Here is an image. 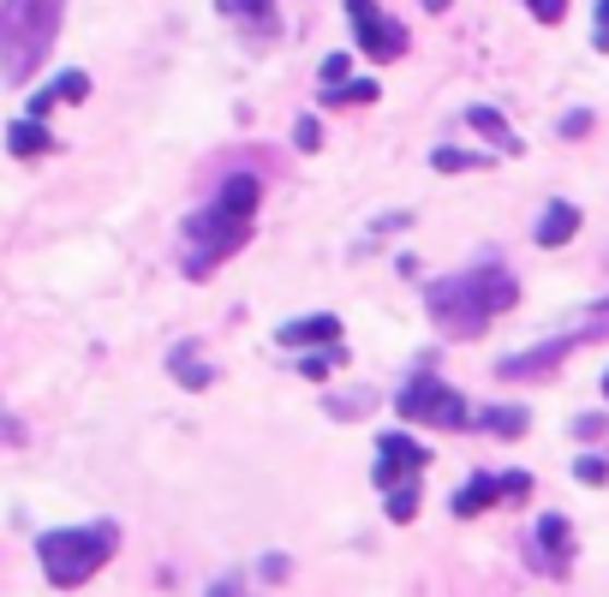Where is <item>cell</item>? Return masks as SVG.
Here are the masks:
<instances>
[{
  "mask_svg": "<svg viewBox=\"0 0 609 597\" xmlns=\"http://www.w3.org/2000/svg\"><path fill=\"white\" fill-rule=\"evenodd\" d=\"M258 203H263V180H258V174H227L222 192L203 203L198 215H186V227H180V270L192 275V282H203L215 263H227L251 239V215H258Z\"/></svg>",
  "mask_w": 609,
  "mask_h": 597,
  "instance_id": "6da1fadb",
  "label": "cell"
},
{
  "mask_svg": "<svg viewBox=\"0 0 609 597\" xmlns=\"http://www.w3.org/2000/svg\"><path fill=\"white\" fill-rule=\"evenodd\" d=\"M514 299H520V287L502 263H478V270H466V275H442V282L425 287L430 323H437L442 335H461V341L485 335L502 311H514Z\"/></svg>",
  "mask_w": 609,
  "mask_h": 597,
  "instance_id": "7a4b0ae2",
  "label": "cell"
},
{
  "mask_svg": "<svg viewBox=\"0 0 609 597\" xmlns=\"http://www.w3.org/2000/svg\"><path fill=\"white\" fill-rule=\"evenodd\" d=\"M67 0H0V79L24 84L48 60Z\"/></svg>",
  "mask_w": 609,
  "mask_h": 597,
  "instance_id": "3957f363",
  "label": "cell"
},
{
  "mask_svg": "<svg viewBox=\"0 0 609 597\" xmlns=\"http://www.w3.org/2000/svg\"><path fill=\"white\" fill-rule=\"evenodd\" d=\"M120 550V526L114 520H91V526H60L36 538V562H43L48 586L72 592L84 580H96L108 568V556Z\"/></svg>",
  "mask_w": 609,
  "mask_h": 597,
  "instance_id": "277c9868",
  "label": "cell"
},
{
  "mask_svg": "<svg viewBox=\"0 0 609 597\" xmlns=\"http://www.w3.org/2000/svg\"><path fill=\"white\" fill-rule=\"evenodd\" d=\"M395 413L406 425H425V430H466L478 406H466V395H454L449 383H437V377H413V383L395 395Z\"/></svg>",
  "mask_w": 609,
  "mask_h": 597,
  "instance_id": "5b68a950",
  "label": "cell"
},
{
  "mask_svg": "<svg viewBox=\"0 0 609 597\" xmlns=\"http://www.w3.org/2000/svg\"><path fill=\"white\" fill-rule=\"evenodd\" d=\"M430 466V449L418 437H406V430H383L377 437V466H371V485L383 490H401V485H418V473Z\"/></svg>",
  "mask_w": 609,
  "mask_h": 597,
  "instance_id": "8992f818",
  "label": "cell"
},
{
  "mask_svg": "<svg viewBox=\"0 0 609 597\" xmlns=\"http://www.w3.org/2000/svg\"><path fill=\"white\" fill-rule=\"evenodd\" d=\"M532 497V473H478V478H466L461 490H454V520H478L485 508H497V502H526Z\"/></svg>",
  "mask_w": 609,
  "mask_h": 597,
  "instance_id": "52a82bcc",
  "label": "cell"
},
{
  "mask_svg": "<svg viewBox=\"0 0 609 597\" xmlns=\"http://www.w3.org/2000/svg\"><path fill=\"white\" fill-rule=\"evenodd\" d=\"M347 12H353V31H359V48L371 60H401L406 55V24L383 19L377 0H347Z\"/></svg>",
  "mask_w": 609,
  "mask_h": 597,
  "instance_id": "ba28073f",
  "label": "cell"
},
{
  "mask_svg": "<svg viewBox=\"0 0 609 597\" xmlns=\"http://www.w3.org/2000/svg\"><path fill=\"white\" fill-rule=\"evenodd\" d=\"M574 341L580 335H556V341H544V347H532V353H514V359L497 365V377H502V383H532V377L562 371V359L574 353Z\"/></svg>",
  "mask_w": 609,
  "mask_h": 597,
  "instance_id": "9c48e42d",
  "label": "cell"
},
{
  "mask_svg": "<svg viewBox=\"0 0 609 597\" xmlns=\"http://www.w3.org/2000/svg\"><path fill=\"white\" fill-rule=\"evenodd\" d=\"M532 538H538V562L550 568V574H562V568L574 562V526H568L562 514H544Z\"/></svg>",
  "mask_w": 609,
  "mask_h": 597,
  "instance_id": "30bf717a",
  "label": "cell"
},
{
  "mask_svg": "<svg viewBox=\"0 0 609 597\" xmlns=\"http://www.w3.org/2000/svg\"><path fill=\"white\" fill-rule=\"evenodd\" d=\"M282 347H335L341 341V317L335 311H317V317H299V323H282L275 329Z\"/></svg>",
  "mask_w": 609,
  "mask_h": 597,
  "instance_id": "8fae6325",
  "label": "cell"
},
{
  "mask_svg": "<svg viewBox=\"0 0 609 597\" xmlns=\"http://www.w3.org/2000/svg\"><path fill=\"white\" fill-rule=\"evenodd\" d=\"M574 234H580V210H574V203H562V198H556L550 210L538 215V234H532V239H538L544 251H556V246H568Z\"/></svg>",
  "mask_w": 609,
  "mask_h": 597,
  "instance_id": "7c38bea8",
  "label": "cell"
},
{
  "mask_svg": "<svg viewBox=\"0 0 609 597\" xmlns=\"http://www.w3.org/2000/svg\"><path fill=\"white\" fill-rule=\"evenodd\" d=\"M7 150L31 162V156H48V150H55V138H48V126H43V120H31V114H24V120H12V126H7Z\"/></svg>",
  "mask_w": 609,
  "mask_h": 597,
  "instance_id": "4fadbf2b",
  "label": "cell"
},
{
  "mask_svg": "<svg viewBox=\"0 0 609 597\" xmlns=\"http://www.w3.org/2000/svg\"><path fill=\"white\" fill-rule=\"evenodd\" d=\"M473 425L485 430V437H526L532 413H526V406H478Z\"/></svg>",
  "mask_w": 609,
  "mask_h": 597,
  "instance_id": "5bb4252c",
  "label": "cell"
},
{
  "mask_svg": "<svg viewBox=\"0 0 609 597\" xmlns=\"http://www.w3.org/2000/svg\"><path fill=\"white\" fill-rule=\"evenodd\" d=\"M168 371H174V377H180V383H186V389H210V383H215V371H210V365H203L198 341H180V347H174V353H168Z\"/></svg>",
  "mask_w": 609,
  "mask_h": 597,
  "instance_id": "9a60e30c",
  "label": "cell"
},
{
  "mask_svg": "<svg viewBox=\"0 0 609 597\" xmlns=\"http://www.w3.org/2000/svg\"><path fill=\"white\" fill-rule=\"evenodd\" d=\"M466 126H473V132H485L497 150H514V156H520V132L502 120L497 108H466Z\"/></svg>",
  "mask_w": 609,
  "mask_h": 597,
  "instance_id": "2e32d148",
  "label": "cell"
},
{
  "mask_svg": "<svg viewBox=\"0 0 609 597\" xmlns=\"http://www.w3.org/2000/svg\"><path fill=\"white\" fill-rule=\"evenodd\" d=\"M341 365H347V347H341V341H335V347H317V353H304V359H299V377H311V383H329V377H335Z\"/></svg>",
  "mask_w": 609,
  "mask_h": 597,
  "instance_id": "e0dca14e",
  "label": "cell"
},
{
  "mask_svg": "<svg viewBox=\"0 0 609 597\" xmlns=\"http://www.w3.org/2000/svg\"><path fill=\"white\" fill-rule=\"evenodd\" d=\"M418 502H425V490H418V485H401V490H389V520H395V526H406V520L418 514Z\"/></svg>",
  "mask_w": 609,
  "mask_h": 597,
  "instance_id": "ac0fdd59",
  "label": "cell"
},
{
  "mask_svg": "<svg viewBox=\"0 0 609 597\" xmlns=\"http://www.w3.org/2000/svg\"><path fill=\"white\" fill-rule=\"evenodd\" d=\"M437 174H473V168H485V156H473V150H437Z\"/></svg>",
  "mask_w": 609,
  "mask_h": 597,
  "instance_id": "d6986e66",
  "label": "cell"
},
{
  "mask_svg": "<svg viewBox=\"0 0 609 597\" xmlns=\"http://www.w3.org/2000/svg\"><path fill=\"white\" fill-rule=\"evenodd\" d=\"M227 19H246V24H270V0H215Z\"/></svg>",
  "mask_w": 609,
  "mask_h": 597,
  "instance_id": "ffe728a7",
  "label": "cell"
},
{
  "mask_svg": "<svg viewBox=\"0 0 609 597\" xmlns=\"http://www.w3.org/2000/svg\"><path fill=\"white\" fill-rule=\"evenodd\" d=\"M48 96L55 102H84L91 96V79H84V72H60V79L48 84Z\"/></svg>",
  "mask_w": 609,
  "mask_h": 597,
  "instance_id": "44dd1931",
  "label": "cell"
},
{
  "mask_svg": "<svg viewBox=\"0 0 609 597\" xmlns=\"http://www.w3.org/2000/svg\"><path fill=\"white\" fill-rule=\"evenodd\" d=\"M574 478L598 490V485H609V461H604V454H580V461H574Z\"/></svg>",
  "mask_w": 609,
  "mask_h": 597,
  "instance_id": "7402d4cb",
  "label": "cell"
},
{
  "mask_svg": "<svg viewBox=\"0 0 609 597\" xmlns=\"http://www.w3.org/2000/svg\"><path fill=\"white\" fill-rule=\"evenodd\" d=\"M377 79H359V84H335V91H323V102H377Z\"/></svg>",
  "mask_w": 609,
  "mask_h": 597,
  "instance_id": "603a6c76",
  "label": "cell"
},
{
  "mask_svg": "<svg viewBox=\"0 0 609 597\" xmlns=\"http://www.w3.org/2000/svg\"><path fill=\"white\" fill-rule=\"evenodd\" d=\"M371 406H377V395H335V401H329V413H335V418H359V413H371Z\"/></svg>",
  "mask_w": 609,
  "mask_h": 597,
  "instance_id": "cb8c5ba5",
  "label": "cell"
},
{
  "mask_svg": "<svg viewBox=\"0 0 609 597\" xmlns=\"http://www.w3.org/2000/svg\"><path fill=\"white\" fill-rule=\"evenodd\" d=\"M294 144L299 150H323V126H317V114H304V120L294 126Z\"/></svg>",
  "mask_w": 609,
  "mask_h": 597,
  "instance_id": "d4e9b609",
  "label": "cell"
},
{
  "mask_svg": "<svg viewBox=\"0 0 609 597\" xmlns=\"http://www.w3.org/2000/svg\"><path fill=\"white\" fill-rule=\"evenodd\" d=\"M526 7H532V19H538V24H562L568 19V0H526Z\"/></svg>",
  "mask_w": 609,
  "mask_h": 597,
  "instance_id": "484cf974",
  "label": "cell"
},
{
  "mask_svg": "<svg viewBox=\"0 0 609 597\" xmlns=\"http://www.w3.org/2000/svg\"><path fill=\"white\" fill-rule=\"evenodd\" d=\"M574 437H580V442H598V437H609V418H598V413L574 418Z\"/></svg>",
  "mask_w": 609,
  "mask_h": 597,
  "instance_id": "4316f807",
  "label": "cell"
},
{
  "mask_svg": "<svg viewBox=\"0 0 609 597\" xmlns=\"http://www.w3.org/2000/svg\"><path fill=\"white\" fill-rule=\"evenodd\" d=\"M323 84L335 91V84H347V55H329L323 60Z\"/></svg>",
  "mask_w": 609,
  "mask_h": 597,
  "instance_id": "83f0119b",
  "label": "cell"
},
{
  "mask_svg": "<svg viewBox=\"0 0 609 597\" xmlns=\"http://www.w3.org/2000/svg\"><path fill=\"white\" fill-rule=\"evenodd\" d=\"M586 132H592V114H586V108H574V114L562 120V138H586Z\"/></svg>",
  "mask_w": 609,
  "mask_h": 597,
  "instance_id": "f1b7e54d",
  "label": "cell"
},
{
  "mask_svg": "<svg viewBox=\"0 0 609 597\" xmlns=\"http://www.w3.org/2000/svg\"><path fill=\"white\" fill-rule=\"evenodd\" d=\"M210 597H246V580H239V574L215 580V586H210Z\"/></svg>",
  "mask_w": 609,
  "mask_h": 597,
  "instance_id": "f546056e",
  "label": "cell"
},
{
  "mask_svg": "<svg viewBox=\"0 0 609 597\" xmlns=\"http://www.w3.org/2000/svg\"><path fill=\"white\" fill-rule=\"evenodd\" d=\"M263 580H287V556H263Z\"/></svg>",
  "mask_w": 609,
  "mask_h": 597,
  "instance_id": "4dcf8cb0",
  "label": "cell"
},
{
  "mask_svg": "<svg viewBox=\"0 0 609 597\" xmlns=\"http://www.w3.org/2000/svg\"><path fill=\"white\" fill-rule=\"evenodd\" d=\"M598 48L609 55V0H598Z\"/></svg>",
  "mask_w": 609,
  "mask_h": 597,
  "instance_id": "1f68e13d",
  "label": "cell"
},
{
  "mask_svg": "<svg viewBox=\"0 0 609 597\" xmlns=\"http://www.w3.org/2000/svg\"><path fill=\"white\" fill-rule=\"evenodd\" d=\"M425 7H430V12H449V7H454V0H425Z\"/></svg>",
  "mask_w": 609,
  "mask_h": 597,
  "instance_id": "d6a6232c",
  "label": "cell"
},
{
  "mask_svg": "<svg viewBox=\"0 0 609 597\" xmlns=\"http://www.w3.org/2000/svg\"><path fill=\"white\" fill-rule=\"evenodd\" d=\"M604 401H609V371H604Z\"/></svg>",
  "mask_w": 609,
  "mask_h": 597,
  "instance_id": "836d02e7",
  "label": "cell"
}]
</instances>
